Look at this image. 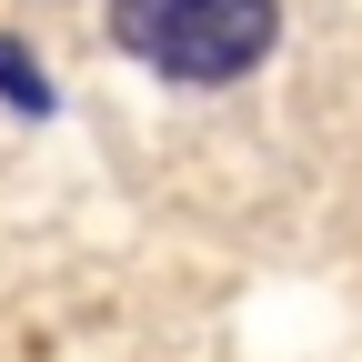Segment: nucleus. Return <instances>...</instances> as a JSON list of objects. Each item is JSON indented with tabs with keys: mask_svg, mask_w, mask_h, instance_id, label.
Listing matches in <instances>:
<instances>
[{
	"mask_svg": "<svg viewBox=\"0 0 362 362\" xmlns=\"http://www.w3.org/2000/svg\"><path fill=\"white\" fill-rule=\"evenodd\" d=\"M0 90H11V101H21V111H51V90H40V81H30V61L11 51V40H0Z\"/></svg>",
	"mask_w": 362,
	"mask_h": 362,
	"instance_id": "obj_2",
	"label": "nucleus"
},
{
	"mask_svg": "<svg viewBox=\"0 0 362 362\" xmlns=\"http://www.w3.org/2000/svg\"><path fill=\"white\" fill-rule=\"evenodd\" d=\"M111 40L181 90H221L282 40V0H111Z\"/></svg>",
	"mask_w": 362,
	"mask_h": 362,
	"instance_id": "obj_1",
	"label": "nucleus"
}]
</instances>
